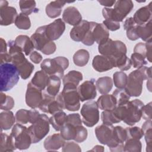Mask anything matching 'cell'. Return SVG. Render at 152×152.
Segmentation results:
<instances>
[{
	"label": "cell",
	"mask_w": 152,
	"mask_h": 152,
	"mask_svg": "<svg viewBox=\"0 0 152 152\" xmlns=\"http://www.w3.org/2000/svg\"><path fill=\"white\" fill-rule=\"evenodd\" d=\"M144 103L139 99L129 101L126 103L117 106L113 112L116 117L129 126H133L141 118V110Z\"/></svg>",
	"instance_id": "cell-1"
},
{
	"label": "cell",
	"mask_w": 152,
	"mask_h": 152,
	"mask_svg": "<svg viewBox=\"0 0 152 152\" xmlns=\"http://www.w3.org/2000/svg\"><path fill=\"white\" fill-rule=\"evenodd\" d=\"M7 45L9 48L8 53L11 58V63L17 68L22 79L28 78L34 69V66L25 57V54L15 44L14 40H9Z\"/></svg>",
	"instance_id": "cell-2"
},
{
	"label": "cell",
	"mask_w": 152,
	"mask_h": 152,
	"mask_svg": "<svg viewBox=\"0 0 152 152\" xmlns=\"http://www.w3.org/2000/svg\"><path fill=\"white\" fill-rule=\"evenodd\" d=\"M151 80V66H143L132 71L128 76L124 89L131 97H138L141 94L144 80Z\"/></svg>",
	"instance_id": "cell-3"
},
{
	"label": "cell",
	"mask_w": 152,
	"mask_h": 152,
	"mask_svg": "<svg viewBox=\"0 0 152 152\" xmlns=\"http://www.w3.org/2000/svg\"><path fill=\"white\" fill-rule=\"evenodd\" d=\"M56 99L63 109L69 111H77L80 108L77 87L71 84L64 85L62 91L58 94Z\"/></svg>",
	"instance_id": "cell-4"
},
{
	"label": "cell",
	"mask_w": 152,
	"mask_h": 152,
	"mask_svg": "<svg viewBox=\"0 0 152 152\" xmlns=\"http://www.w3.org/2000/svg\"><path fill=\"white\" fill-rule=\"evenodd\" d=\"M20 75L17 68L12 63L0 64V90L7 91L18 82Z\"/></svg>",
	"instance_id": "cell-5"
},
{
	"label": "cell",
	"mask_w": 152,
	"mask_h": 152,
	"mask_svg": "<svg viewBox=\"0 0 152 152\" xmlns=\"http://www.w3.org/2000/svg\"><path fill=\"white\" fill-rule=\"evenodd\" d=\"M68 66L69 61L64 56H58L53 59L46 58L40 64L41 69L49 77L57 76L61 79L63 78L64 71Z\"/></svg>",
	"instance_id": "cell-6"
},
{
	"label": "cell",
	"mask_w": 152,
	"mask_h": 152,
	"mask_svg": "<svg viewBox=\"0 0 152 152\" xmlns=\"http://www.w3.org/2000/svg\"><path fill=\"white\" fill-rule=\"evenodd\" d=\"M49 118L45 114H40L39 118L28 128L32 143L40 141L49 131Z\"/></svg>",
	"instance_id": "cell-7"
},
{
	"label": "cell",
	"mask_w": 152,
	"mask_h": 152,
	"mask_svg": "<svg viewBox=\"0 0 152 152\" xmlns=\"http://www.w3.org/2000/svg\"><path fill=\"white\" fill-rule=\"evenodd\" d=\"M61 135L65 140H74L76 142H83L88 135L87 129L82 125H76L65 122L60 130Z\"/></svg>",
	"instance_id": "cell-8"
},
{
	"label": "cell",
	"mask_w": 152,
	"mask_h": 152,
	"mask_svg": "<svg viewBox=\"0 0 152 152\" xmlns=\"http://www.w3.org/2000/svg\"><path fill=\"white\" fill-rule=\"evenodd\" d=\"M10 135L12 137L15 147L20 150L28 148L32 143L28 128L23 124H15L11 130Z\"/></svg>",
	"instance_id": "cell-9"
},
{
	"label": "cell",
	"mask_w": 152,
	"mask_h": 152,
	"mask_svg": "<svg viewBox=\"0 0 152 152\" xmlns=\"http://www.w3.org/2000/svg\"><path fill=\"white\" fill-rule=\"evenodd\" d=\"M98 50L102 55L116 58L126 54L127 49L125 44L121 40H113L111 39L98 46Z\"/></svg>",
	"instance_id": "cell-10"
},
{
	"label": "cell",
	"mask_w": 152,
	"mask_h": 152,
	"mask_svg": "<svg viewBox=\"0 0 152 152\" xmlns=\"http://www.w3.org/2000/svg\"><path fill=\"white\" fill-rule=\"evenodd\" d=\"M81 115L83 123L88 127H93L99 121V111L96 102L90 100L81 107Z\"/></svg>",
	"instance_id": "cell-11"
},
{
	"label": "cell",
	"mask_w": 152,
	"mask_h": 152,
	"mask_svg": "<svg viewBox=\"0 0 152 152\" xmlns=\"http://www.w3.org/2000/svg\"><path fill=\"white\" fill-rule=\"evenodd\" d=\"M113 128L112 125L102 124L97 126L95 129V134L98 141L102 144L108 146L110 151L114 152L116 144L114 141Z\"/></svg>",
	"instance_id": "cell-12"
},
{
	"label": "cell",
	"mask_w": 152,
	"mask_h": 152,
	"mask_svg": "<svg viewBox=\"0 0 152 152\" xmlns=\"http://www.w3.org/2000/svg\"><path fill=\"white\" fill-rule=\"evenodd\" d=\"M16 9L13 7L8 6L7 1H0V24L1 26H9L15 22L17 17Z\"/></svg>",
	"instance_id": "cell-13"
},
{
	"label": "cell",
	"mask_w": 152,
	"mask_h": 152,
	"mask_svg": "<svg viewBox=\"0 0 152 152\" xmlns=\"http://www.w3.org/2000/svg\"><path fill=\"white\" fill-rule=\"evenodd\" d=\"M26 103L31 109L39 108L43 99L42 90L34 86L30 82L27 84L26 93Z\"/></svg>",
	"instance_id": "cell-14"
},
{
	"label": "cell",
	"mask_w": 152,
	"mask_h": 152,
	"mask_svg": "<svg viewBox=\"0 0 152 152\" xmlns=\"http://www.w3.org/2000/svg\"><path fill=\"white\" fill-rule=\"evenodd\" d=\"M94 81V79L86 80L78 87L77 91L81 102L91 100L96 97L97 92Z\"/></svg>",
	"instance_id": "cell-15"
},
{
	"label": "cell",
	"mask_w": 152,
	"mask_h": 152,
	"mask_svg": "<svg viewBox=\"0 0 152 152\" xmlns=\"http://www.w3.org/2000/svg\"><path fill=\"white\" fill-rule=\"evenodd\" d=\"M39 108L43 112L51 115L63 110L56 100V97L50 96L45 91L43 93V99Z\"/></svg>",
	"instance_id": "cell-16"
},
{
	"label": "cell",
	"mask_w": 152,
	"mask_h": 152,
	"mask_svg": "<svg viewBox=\"0 0 152 152\" xmlns=\"http://www.w3.org/2000/svg\"><path fill=\"white\" fill-rule=\"evenodd\" d=\"M65 30V24L62 18H58L52 23L46 25V34L48 38L51 40L58 39Z\"/></svg>",
	"instance_id": "cell-17"
},
{
	"label": "cell",
	"mask_w": 152,
	"mask_h": 152,
	"mask_svg": "<svg viewBox=\"0 0 152 152\" xmlns=\"http://www.w3.org/2000/svg\"><path fill=\"white\" fill-rule=\"evenodd\" d=\"M92 66L97 72H106L115 67V61L113 58L110 56L96 55L93 59Z\"/></svg>",
	"instance_id": "cell-18"
},
{
	"label": "cell",
	"mask_w": 152,
	"mask_h": 152,
	"mask_svg": "<svg viewBox=\"0 0 152 152\" xmlns=\"http://www.w3.org/2000/svg\"><path fill=\"white\" fill-rule=\"evenodd\" d=\"M30 39L36 50L41 51L51 40H50L46 34V25L38 27Z\"/></svg>",
	"instance_id": "cell-19"
},
{
	"label": "cell",
	"mask_w": 152,
	"mask_h": 152,
	"mask_svg": "<svg viewBox=\"0 0 152 152\" xmlns=\"http://www.w3.org/2000/svg\"><path fill=\"white\" fill-rule=\"evenodd\" d=\"M40 115V113L35 109L29 110L21 109L15 113V121L20 124H26L28 122L33 124L39 118Z\"/></svg>",
	"instance_id": "cell-20"
},
{
	"label": "cell",
	"mask_w": 152,
	"mask_h": 152,
	"mask_svg": "<svg viewBox=\"0 0 152 152\" xmlns=\"http://www.w3.org/2000/svg\"><path fill=\"white\" fill-rule=\"evenodd\" d=\"M90 27V21L82 20L71 30L69 36L75 42H82L86 36Z\"/></svg>",
	"instance_id": "cell-21"
},
{
	"label": "cell",
	"mask_w": 152,
	"mask_h": 152,
	"mask_svg": "<svg viewBox=\"0 0 152 152\" xmlns=\"http://www.w3.org/2000/svg\"><path fill=\"white\" fill-rule=\"evenodd\" d=\"M134 8V4L131 0H119L116 1L114 11L119 22H122Z\"/></svg>",
	"instance_id": "cell-22"
},
{
	"label": "cell",
	"mask_w": 152,
	"mask_h": 152,
	"mask_svg": "<svg viewBox=\"0 0 152 152\" xmlns=\"http://www.w3.org/2000/svg\"><path fill=\"white\" fill-rule=\"evenodd\" d=\"M62 19L67 24L75 26L82 21V16L77 8L69 6L64 10Z\"/></svg>",
	"instance_id": "cell-23"
},
{
	"label": "cell",
	"mask_w": 152,
	"mask_h": 152,
	"mask_svg": "<svg viewBox=\"0 0 152 152\" xmlns=\"http://www.w3.org/2000/svg\"><path fill=\"white\" fill-rule=\"evenodd\" d=\"M92 34L94 42L98 45L106 42L109 38V32L103 23H97L93 21Z\"/></svg>",
	"instance_id": "cell-24"
},
{
	"label": "cell",
	"mask_w": 152,
	"mask_h": 152,
	"mask_svg": "<svg viewBox=\"0 0 152 152\" xmlns=\"http://www.w3.org/2000/svg\"><path fill=\"white\" fill-rule=\"evenodd\" d=\"M152 2L148 5L139 8L134 14L132 17L135 22L138 25L146 24L152 20Z\"/></svg>",
	"instance_id": "cell-25"
},
{
	"label": "cell",
	"mask_w": 152,
	"mask_h": 152,
	"mask_svg": "<svg viewBox=\"0 0 152 152\" xmlns=\"http://www.w3.org/2000/svg\"><path fill=\"white\" fill-rule=\"evenodd\" d=\"M65 142V140L61 134H54L48 136L44 141L43 145L48 151H55L60 149Z\"/></svg>",
	"instance_id": "cell-26"
},
{
	"label": "cell",
	"mask_w": 152,
	"mask_h": 152,
	"mask_svg": "<svg viewBox=\"0 0 152 152\" xmlns=\"http://www.w3.org/2000/svg\"><path fill=\"white\" fill-rule=\"evenodd\" d=\"M98 107L103 110H112L117 106L116 100L112 94H103L96 102Z\"/></svg>",
	"instance_id": "cell-27"
},
{
	"label": "cell",
	"mask_w": 152,
	"mask_h": 152,
	"mask_svg": "<svg viewBox=\"0 0 152 152\" xmlns=\"http://www.w3.org/2000/svg\"><path fill=\"white\" fill-rule=\"evenodd\" d=\"M15 44L22 50L26 56H28L34 49V45L28 36L19 35L15 39Z\"/></svg>",
	"instance_id": "cell-28"
},
{
	"label": "cell",
	"mask_w": 152,
	"mask_h": 152,
	"mask_svg": "<svg viewBox=\"0 0 152 152\" xmlns=\"http://www.w3.org/2000/svg\"><path fill=\"white\" fill-rule=\"evenodd\" d=\"M65 4V2L62 1L50 2L46 5L45 8L46 15L51 18H55L59 17L61 14L62 8Z\"/></svg>",
	"instance_id": "cell-29"
},
{
	"label": "cell",
	"mask_w": 152,
	"mask_h": 152,
	"mask_svg": "<svg viewBox=\"0 0 152 152\" xmlns=\"http://www.w3.org/2000/svg\"><path fill=\"white\" fill-rule=\"evenodd\" d=\"M49 78V76L45 71L41 69L36 72L30 83L37 88L43 90L48 85Z\"/></svg>",
	"instance_id": "cell-30"
},
{
	"label": "cell",
	"mask_w": 152,
	"mask_h": 152,
	"mask_svg": "<svg viewBox=\"0 0 152 152\" xmlns=\"http://www.w3.org/2000/svg\"><path fill=\"white\" fill-rule=\"evenodd\" d=\"M137 36L143 41H151L152 38V20L142 25H138L136 29Z\"/></svg>",
	"instance_id": "cell-31"
},
{
	"label": "cell",
	"mask_w": 152,
	"mask_h": 152,
	"mask_svg": "<svg viewBox=\"0 0 152 152\" xmlns=\"http://www.w3.org/2000/svg\"><path fill=\"white\" fill-rule=\"evenodd\" d=\"M15 122V117L11 110H5L0 113L1 131L10 129Z\"/></svg>",
	"instance_id": "cell-32"
},
{
	"label": "cell",
	"mask_w": 152,
	"mask_h": 152,
	"mask_svg": "<svg viewBox=\"0 0 152 152\" xmlns=\"http://www.w3.org/2000/svg\"><path fill=\"white\" fill-rule=\"evenodd\" d=\"M137 26L138 24L132 17H129L124 21V28L126 31V34L128 39L134 41L139 39L136 31Z\"/></svg>",
	"instance_id": "cell-33"
},
{
	"label": "cell",
	"mask_w": 152,
	"mask_h": 152,
	"mask_svg": "<svg viewBox=\"0 0 152 152\" xmlns=\"http://www.w3.org/2000/svg\"><path fill=\"white\" fill-rule=\"evenodd\" d=\"M96 87L100 94H107L113 87V81L109 77H100L96 81Z\"/></svg>",
	"instance_id": "cell-34"
},
{
	"label": "cell",
	"mask_w": 152,
	"mask_h": 152,
	"mask_svg": "<svg viewBox=\"0 0 152 152\" xmlns=\"http://www.w3.org/2000/svg\"><path fill=\"white\" fill-rule=\"evenodd\" d=\"M66 119V113L63 110H61L53 114L49 118V122L54 129L59 131L65 124Z\"/></svg>",
	"instance_id": "cell-35"
},
{
	"label": "cell",
	"mask_w": 152,
	"mask_h": 152,
	"mask_svg": "<svg viewBox=\"0 0 152 152\" xmlns=\"http://www.w3.org/2000/svg\"><path fill=\"white\" fill-rule=\"evenodd\" d=\"M61 83V78L59 77L50 76L45 92L50 96L56 97L59 91Z\"/></svg>",
	"instance_id": "cell-36"
},
{
	"label": "cell",
	"mask_w": 152,
	"mask_h": 152,
	"mask_svg": "<svg viewBox=\"0 0 152 152\" xmlns=\"http://www.w3.org/2000/svg\"><path fill=\"white\" fill-rule=\"evenodd\" d=\"M134 52L137 53L145 58H146L149 62H151V41L142 43L140 42L137 43L134 49Z\"/></svg>",
	"instance_id": "cell-37"
},
{
	"label": "cell",
	"mask_w": 152,
	"mask_h": 152,
	"mask_svg": "<svg viewBox=\"0 0 152 152\" xmlns=\"http://www.w3.org/2000/svg\"><path fill=\"white\" fill-rule=\"evenodd\" d=\"M83 78V77L81 72L75 70H72L64 75L62 78L63 84H71L77 87Z\"/></svg>",
	"instance_id": "cell-38"
},
{
	"label": "cell",
	"mask_w": 152,
	"mask_h": 152,
	"mask_svg": "<svg viewBox=\"0 0 152 152\" xmlns=\"http://www.w3.org/2000/svg\"><path fill=\"white\" fill-rule=\"evenodd\" d=\"M14 141L12 137L7 134L1 132V144H0V151H12L16 150Z\"/></svg>",
	"instance_id": "cell-39"
},
{
	"label": "cell",
	"mask_w": 152,
	"mask_h": 152,
	"mask_svg": "<svg viewBox=\"0 0 152 152\" xmlns=\"http://www.w3.org/2000/svg\"><path fill=\"white\" fill-rule=\"evenodd\" d=\"M151 120H146L142 125V131L146 142V151H151L152 145V125Z\"/></svg>",
	"instance_id": "cell-40"
},
{
	"label": "cell",
	"mask_w": 152,
	"mask_h": 152,
	"mask_svg": "<svg viewBox=\"0 0 152 152\" xmlns=\"http://www.w3.org/2000/svg\"><path fill=\"white\" fill-rule=\"evenodd\" d=\"M90 58L89 52L86 49H79L73 55V62L78 66H84L88 62Z\"/></svg>",
	"instance_id": "cell-41"
},
{
	"label": "cell",
	"mask_w": 152,
	"mask_h": 152,
	"mask_svg": "<svg viewBox=\"0 0 152 152\" xmlns=\"http://www.w3.org/2000/svg\"><path fill=\"white\" fill-rule=\"evenodd\" d=\"M19 6L21 12L28 15L31 13H37L39 10L36 7L35 1L21 0L19 1Z\"/></svg>",
	"instance_id": "cell-42"
},
{
	"label": "cell",
	"mask_w": 152,
	"mask_h": 152,
	"mask_svg": "<svg viewBox=\"0 0 152 152\" xmlns=\"http://www.w3.org/2000/svg\"><path fill=\"white\" fill-rule=\"evenodd\" d=\"M113 59L115 61V67L118 68L122 71L129 69L132 66L131 60L126 54L122 55Z\"/></svg>",
	"instance_id": "cell-43"
},
{
	"label": "cell",
	"mask_w": 152,
	"mask_h": 152,
	"mask_svg": "<svg viewBox=\"0 0 152 152\" xmlns=\"http://www.w3.org/2000/svg\"><path fill=\"white\" fill-rule=\"evenodd\" d=\"M15 26L20 30H28L31 27V21L28 16L23 12L20 13L15 20Z\"/></svg>",
	"instance_id": "cell-44"
},
{
	"label": "cell",
	"mask_w": 152,
	"mask_h": 152,
	"mask_svg": "<svg viewBox=\"0 0 152 152\" xmlns=\"http://www.w3.org/2000/svg\"><path fill=\"white\" fill-rule=\"evenodd\" d=\"M116 100L117 106L124 104L129 101L131 96L124 88H116L112 93Z\"/></svg>",
	"instance_id": "cell-45"
},
{
	"label": "cell",
	"mask_w": 152,
	"mask_h": 152,
	"mask_svg": "<svg viewBox=\"0 0 152 152\" xmlns=\"http://www.w3.org/2000/svg\"><path fill=\"white\" fill-rule=\"evenodd\" d=\"M142 149V144L140 140L128 138L125 140L124 144V151L140 152Z\"/></svg>",
	"instance_id": "cell-46"
},
{
	"label": "cell",
	"mask_w": 152,
	"mask_h": 152,
	"mask_svg": "<svg viewBox=\"0 0 152 152\" xmlns=\"http://www.w3.org/2000/svg\"><path fill=\"white\" fill-rule=\"evenodd\" d=\"M128 80L127 75L123 71H117L113 75L114 85L117 88H124Z\"/></svg>",
	"instance_id": "cell-47"
},
{
	"label": "cell",
	"mask_w": 152,
	"mask_h": 152,
	"mask_svg": "<svg viewBox=\"0 0 152 152\" xmlns=\"http://www.w3.org/2000/svg\"><path fill=\"white\" fill-rule=\"evenodd\" d=\"M1 104L0 108L1 110H10L14 106V100L10 96L5 94L2 91L1 92Z\"/></svg>",
	"instance_id": "cell-48"
},
{
	"label": "cell",
	"mask_w": 152,
	"mask_h": 152,
	"mask_svg": "<svg viewBox=\"0 0 152 152\" xmlns=\"http://www.w3.org/2000/svg\"><path fill=\"white\" fill-rule=\"evenodd\" d=\"M101 119L103 124L113 125L120 122V121L116 117L113 110H104L101 113Z\"/></svg>",
	"instance_id": "cell-49"
},
{
	"label": "cell",
	"mask_w": 152,
	"mask_h": 152,
	"mask_svg": "<svg viewBox=\"0 0 152 152\" xmlns=\"http://www.w3.org/2000/svg\"><path fill=\"white\" fill-rule=\"evenodd\" d=\"M130 60L133 67L137 69L147 64V61L145 58L141 55L137 53L134 52L131 56Z\"/></svg>",
	"instance_id": "cell-50"
},
{
	"label": "cell",
	"mask_w": 152,
	"mask_h": 152,
	"mask_svg": "<svg viewBox=\"0 0 152 152\" xmlns=\"http://www.w3.org/2000/svg\"><path fill=\"white\" fill-rule=\"evenodd\" d=\"M126 132V138H134L140 140L143 136V132L141 128L138 126H132V127H126L125 128Z\"/></svg>",
	"instance_id": "cell-51"
},
{
	"label": "cell",
	"mask_w": 152,
	"mask_h": 152,
	"mask_svg": "<svg viewBox=\"0 0 152 152\" xmlns=\"http://www.w3.org/2000/svg\"><path fill=\"white\" fill-rule=\"evenodd\" d=\"M62 151L67 152V151H81V149L80 145L72 141H67L65 142L62 146Z\"/></svg>",
	"instance_id": "cell-52"
},
{
	"label": "cell",
	"mask_w": 152,
	"mask_h": 152,
	"mask_svg": "<svg viewBox=\"0 0 152 152\" xmlns=\"http://www.w3.org/2000/svg\"><path fill=\"white\" fill-rule=\"evenodd\" d=\"M151 108L152 103L149 102L146 105H144L141 110V118L145 120H151Z\"/></svg>",
	"instance_id": "cell-53"
},
{
	"label": "cell",
	"mask_w": 152,
	"mask_h": 152,
	"mask_svg": "<svg viewBox=\"0 0 152 152\" xmlns=\"http://www.w3.org/2000/svg\"><path fill=\"white\" fill-rule=\"evenodd\" d=\"M103 24L107 28L108 30H110L112 31H116L120 28V24L118 22L104 20L103 21Z\"/></svg>",
	"instance_id": "cell-54"
},
{
	"label": "cell",
	"mask_w": 152,
	"mask_h": 152,
	"mask_svg": "<svg viewBox=\"0 0 152 152\" xmlns=\"http://www.w3.org/2000/svg\"><path fill=\"white\" fill-rule=\"evenodd\" d=\"M56 49V44L53 42V41H50L46 46L44 47V48L41 50V52L45 55H49L53 54L55 52Z\"/></svg>",
	"instance_id": "cell-55"
},
{
	"label": "cell",
	"mask_w": 152,
	"mask_h": 152,
	"mask_svg": "<svg viewBox=\"0 0 152 152\" xmlns=\"http://www.w3.org/2000/svg\"><path fill=\"white\" fill-rule=\"evenodd\" d=\"M42 56L37 51L33 50L30 55V60L34 64H39L42 60Z\"/></svg>",
	"instance_id": "cell-56"
},
{
	"label": "cell",
	"mask_w": 152,
	"mask_h": 152,
	"mask_svg": "<svg viewBox=\"0 0 152 152\" xmlns=\"http://www.w3.org/2000/svg\"><path fill=\"white\" fill-rule=\"evenodd\" d=\"M7 44L3 38H1V51L0 54L6 53L7 52Z\"/></svg>",
	"instance_id": "cell-57"
},
{
	"label": "cell",
	"mask_w": 152,
	"mask_h": 152,
	"mask_svg": "<svg viewBox=\"0 0 152 152\" xmlns=\"http://www.w3.org/2000/svg\"><path fill=\"white\" fill-rule=\"evenodd\" d=\"M98 2L103 6L106 7V8L112 7L116 2V1H98Z\"/></svg>",
	"instance_id": "cell-58"
},
{
	"label": "cell",
	"mask_w": 152,
	"mask_h": 152,
	"mask_svg": "<svg viewBox=\"0 0 152 152\" xmlns=\"http://www.w3.org/2000/svg\"><path fill=\"white\" fill-rule=\"evenodd\" d=\"M90 151H104V147L102 145H97L93 147V149H91Z\"/></svg>",
	"instance_id": "cell-59"
}]
</instances>
